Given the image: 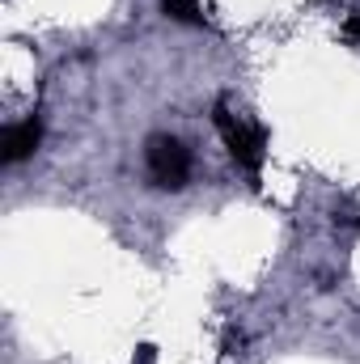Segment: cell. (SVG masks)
<instances>
[{"mask_svg":"<svg viewBox=\"0 0 360 364\" xmlns=\"http://www.w3.org/2000/svg\"><path fill=\"white\" fill-rule=\"evenodd\" d=\"M212 123H216V132H221V140H225L229 157H233L250 178H259V170H263V132H259V127H250V123H242L225 102H216V106H212Z\"/></svg>","mask_w":360,"mask_h":364,"instance_id":"6da1fadb","label":"cell"},{"mask_svg":"<svg viewBox=\"0 0 360 364\" xmlns=\"http://www.w3.org/2000/svg\"><path fill=\"white\" fill-rule=\"evenodd\" d=\"M149 174L162 191H179L191 178V149L174 136H153L149 140Z\"/></svg>","mask_w":360,"mask_h":364,"instance_id":"7a4b0ae2","label":"cell"},{"mask_svg":"<svg viewBox=\"0 0 360 364\" xmlns=\"http://www.w3.org/2000/svg\"><path fill=\"white\" fill-rule=\"evenodd\" d=\"M38 140H43V123H38V119H21V123L4 127V136H0V157H4V166L26 161V157L38 149Z\"/></svg>","mask_w":360,"mask_h":364,"instance_id":"3957f363","label":"cell"},{"mask_svg":"<svg viewBox=\"0 0 360 364\" xmlns=\"http://www.w3.org/2000/svg\"><path fill=\"white\" fill-rule=\"evenodd\" d=\"M162 9H166V17H174L182 26H203V13L195 0H162Z\"/></svg>","mask_w":360,"mask_h":364,"instance_id":"277c9868","label":"cell"},{"mask_svg":"<svg viewBox=\"0 0 360 364\" xmlns=\"http://www.w3.org/2000/svg\"><path fill=\"white\" fill-rule=\"evenodd\" d=\"M344 38L348 43H360V13H348L344 17Z\"/></svg>","mask_w":360,"mask_h":364,"instance_id":"5b68a950","label":"cell"},{"mask_svg":"<svg viewBox=\"0 0 360 364\" xmlns=\"http://www.w3.org/2000/svg\"><path fill=\"white\" fill-rule=\"evenodd\" d=\"M132 364H157V348H153V343L136 348V360H132Z\"/></svg>","mask_w":360,"mask_h":364,"instance_id":"8992f818","label":"cell"},{"mask_svg":"<svg viewBox=\"0 0 360 364\" xmlns=\"http://www.w3.org/2000/svg\"><path fill=\"white\" fill-rule=\"evenodd\" d=\"M356 229H360V216H356Z\"/></svg>","mask_w":360,"mask_h":364,"instance_id":"52a82bcc","label":"cell"}]
</instances>
